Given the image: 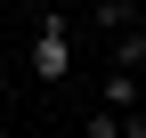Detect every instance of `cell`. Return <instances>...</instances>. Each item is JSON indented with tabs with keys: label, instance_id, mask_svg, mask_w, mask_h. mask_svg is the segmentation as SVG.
Masks as SVG:
<instances>
[{
	"label": "cell",
	"instance_id": "obj_2",
	"mask_svg": "<svg viewBox=\"0 0 146 138\" xmlns=\"http://www.w3.org/2000/svg\"><path fill=\"white\" fill-rule=\"evenodd\" d=\"M106 106H114V114H138V73L114 65V73H106Z\"/></svg>",
	"mask_w": 146,
	"mask_h": 138
},
{
	"label": "cell",
	"instance_id": "obj_4",
	"mask_svg": "<svg viewBox=\"0 0 146 138\" xmlns=\"http://www.w3.org/2000/svg\"><path fill=\"white\" fill-rule=\"evenodd\" d=\"M122 130H130V114H114V106H98V114L81 122V138H122Z\"/></svg>",
	"mask_w": 146,
	"mask_h": 138
},
{
	"label": "cell",
	"instance_id": "obj_6",
	"mask_svg": "<svg viewBox=\"0 0 146 138\" xmlns=\"http://www.w3.org/2000/svg\"><path fill=\"white\" fill-rule=\"evenodd\" d=\"M122 138H146V106H138V114H130V130H122Z\"/></svg>",
	"mask_w": 146,
	"mask_h": 138
},
{
	"label": "cell",
	"instance_id": "obj_8",
	"mask_svg": "<svg viewBox=\"0 0 146 138\" xmlns=\"http://www.w3.org/2000/svg\"><path fill=\"white\" fill-rule=\"evenodd\" d=\"M130 8H138V16H146V0H130Z\"/></svg>",
	"mask_w": 146,
	"mask_h": 138
},
{
	"label": "cell",
	"instance_id": "obj_7",
	"mask_svg": "<svg viewBox=\"0 0 146 138\" xmlns=\"http://www.w3.org/2000/svg\"><path fill=\"white\" fill-rule=\"evenodd\" d=\"M41 8H65V0H41Z\"/></svg>",
	"mask_w": 146,
	"mask_h": 138
},
{
	"label": "cell",
	"instance_id": "obj_1",
	"mask_svg": "<svg viewBox=\"0 0 146 138\" xmlns=\"http://www.w3.org/2000/svg\"><path fill=\"white\" fill-rule=\"evenodd\" d=\"M73 73V41H65V8H41V25H33V81L41 90H57Z\"/></svg>",
	"mask_w": 146,
	"mask_h": 138
},
{
	"label": "cell",
	"instance_id": "obj_3",
	"mask_svg": "<svg viewBox=\"0 0 146 138\" xmlns=\"http://www.w3.org/2000/svg\"><path fill=\"white\" fill-rule=\"evenodd\" d=\"M114 65H122V73H138V65H146V16H138V25L114 41Z\"/></svg>",
	"mask_w": 146,
	"mask_h": 138
},
{
	"label": "cell",
	"instance_id": "obj_5",
	"mask_svg": "<svg viewBox=\"0 0 146 138\" xmlns=\"http://www.w3.org/2000/svg\"><path fill=\"white\" fill-rule=\"evenodd\" d=\"M130 16H138L130 0H98V25H106V33H122V25H130Z\"/></svg>",
	"mask_w": 146,
	"mask_h": 138
}]
</instances>
